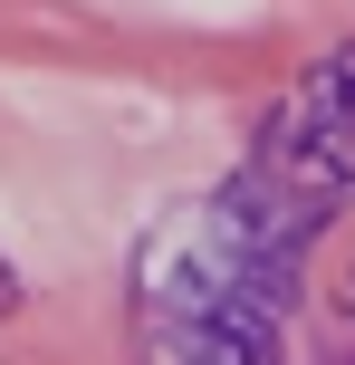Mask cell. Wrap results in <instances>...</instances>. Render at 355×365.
Instances as JSON below:
<instances>
[{
  "label": "cell",
  "instance_id": "6da1fadb",
  "mask_svg": "<svg viewBox=\"0 0 355 365\" xmlns=\"http://www.w3.org/2000/svg\"><path fill=\"white\" fill-rule=\"evenodd\" d=\"M10 308H19V269L0 259V317H10Z\"/></svg>",
  "mask_w": 355,
  "mask_h": 365
}]
</instances>
